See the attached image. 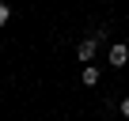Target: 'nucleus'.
<instances>
[{"instance_id":"20e7f679","label":"nucleus","mask_w":129,"mask_h":121,"mask_svg":"<svg viewBox=\"0 0 129 121\" xmlns=\"http://www.w3.org/2000/svg\"><path fill=\"white\" fill-rule=\"evenodd\" d=\"M8 19H12V8H8V4H0V27H4Z\"/></svg>"},{"instance_id":"f03ea898","label":"nucleus","mask_w":129,"mask_h":121,"mask_svg":"<svg viewBox=\"0 0 129 121\" xmlns=\"http://www.w3.org/2000/svg\"><path fill=\"white\" fill-rule=\"evenodd\" d=\"M125 60H129V49H125L121 42H118V45H110V65H114V68H121Z\"/></svg>"},{"instance_id":"f257e3e1","label":"nucleus","mask_w":129,"mask_h":121,"mask_svg":"<svg viewBox=\"0 0 129 121\" xmlns=\"http://www.w3.org/2000/svg\"><path fill=\"white\" fill-rule=\"evenodd\" d=\"M95 49H99V38L91 34V38H84V42L76 45V57H80V60H91V57H95Z\"/></svg>"},{"instance_id":"7ed1b4c3","label":"nucleus","mask_w":129,"mask_h":121,"mask_svg":"<svg viewBox=\"0 0 129 121\" xmlns=\"http://www.w3.org/2000/svg\"><path fill=\"white\" fill-rule=\"evenodd\" d=\"M80 80H84L87 87H95V83H99V68H95V65H84V72H80Z\"/></svg>"},{"instance_id":"39448f33","label":"nucleus","mask_w":129,"mask_h":121,"mask_svg":"<svg viewBox=\"0 0 129 121\" xmlns=\"http://www.w3.org/2000/svg\"><path fill=\"white\" fill-rule=\"evenodd\" d=\"M121 117L129 121V98H121Z\"/></svg>"}]
</instances>
